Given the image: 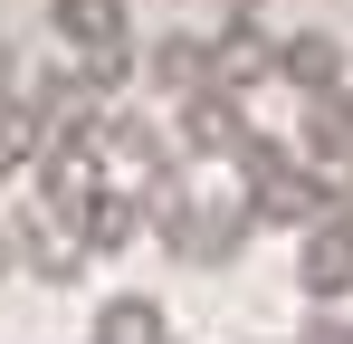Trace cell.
I'll list each match as a JSON object with an SVG mask.
<instances>
[{
	"label": "cell",
	"instance_id": "cell-1",
	"mask_svg": "<svg viewBox=\"0 0 353 344\" xmlns=\"http://www.w3.org/2000/svg\"><path fill=\"white\" fill-rule=\"evenodd\" d=\"M296 287H305V296H344L353 287V229L344 220H315L305 258H296Z\"/></svg>",
	"mask_w": 353,
	"mask_h": 344
},
{
	"label": "cell",
	"instance_id": "cell-2",
	"mask_svg": "<svg viewBox=\"0 0 353 344\" xmlns=\"http://www.w3.org/2000/svg\"><path fill=\"white\" fill-rule=\"evenodd\" d=\"M48 29H58L67 48H124V0H48Z\"/></svg>",
	"mask_w": 353,
	"mask_h": 344
},
{
	"label": "cell",
	"instance_id": "cell-3",
	"mask_svg": "<svg viewBox=\"0 0 353 344\" xmlns=\"http://www.w3.org/2000/svg\"><path fill=\"white\" fill-rule=\"evenodd\" d=\"M305 153L353 172V96H344V86H334V96H315V115H305Z\"/></svg>",
	"mask_w": 353,
	"mask_h": 344
},
{
	"label": "cell",
	"instance_id": "cell-4",
	"mask_svg": "<svg viewBox=\"0 0 353 344\" xmlns=\"http://www.w3.org/2000/svg\"><path fill=\"white\" fill-rule=\"evenodd\" d=\"M181 144H191V153H220V144H239V106L230 96H220V86H201V96H181Z\"/></svg>",
	"mask_w": 353,
	"mask_h": 344
},
{
	"label": "cell",
	"instance_id": "cell-5",
	"mask_svg": "<svg viewBox=\"0 0 353 344\" xmlns=\"http://www.w3.org/2000/svg\"><path fill=\"white\" fill-rule=\"evenodd\" d=\"M277 67H287L296 86H315V96H334V77H344L334 39H315V29H305V39H287V48H277Z\"/></svg>",
	"mask_w": 353,
	"mask_h": 344
},
{
	"label": "cell",
	"instance_id": "cell-6",
	"mask_svg": "<svg viewBox=\"0 0 353 344\" xmlns=\"http://www.w3.org/2000/svg\"><path fill=\"white\" fill-rule=\"evenodd\" d=\"M124 239H134V201L124 191H96L77 211V249H124Z\"/></svg>",
	"mask_w": 353,
	"mask_h": 344
},
{
	"label": "cell",
	"instance_id": "cell-7",
	"mask_svg": "<svg viewBox=\"0 0 353 344\" xmlns=\"http://www.w3.org/2000/svg\"><path fill=\"white\" fill-rule=\"evenodd\" d=\"M268 67H277V48H268L258 29H230V39L210 48V77H220V86H248V77H268Z\"/></svg>",
	"mask_w": 353,
	"mask_h": 344
},
{
	"label": "cell",
	"instance_id": "cell-8",
	"mask_svg": "<svg viewBox=\"0 0 353 344\" xmlns=\"http://www.w3.org/2000/svg\"><path fill=\"white\" fill-rule=\"evenodd\" d=\"M153 77L201 96V77H210V48H201V39H163V48H153Z\"/></svg>",
	"mask_w": 353,
	"mask_h": 344
},
{
	"label": "cell",
	"instance_id": "cell-9",
	"mask_svg": "<svg viewBox=\"0 0 353 344\" xmlns=\"http://www.w3.org/2000/svg\"><path fill=\"white\" fill-rule=\"evenodd\" d=\"M134 77V48H96L86 57V96H105V86H124Z\"/></svg>",
	"mask_w": 353,
	"mask_h": 344
},
{
	"label": "cell",
	"instance_id": "cell-10",
	"mask_svg": "<svg viewBox=\"0 0 353 344\" xmlns=\"http://www.w3.org/2000/svg\"><path fill=\"white\" fill-rule=\"evenodd\" d=\"M220 10H268V0H220Z\"/></svg>",
	"mask_w": 353,
	"mask_h": 344
},
{
	"label": "cell",
	"instance_id": "cell-11",
	"mask_svg": "<svg viewBox=\"0 0 353 344\" xmlns=\"http://www.w3.org/2000/svg\"><path fill=\"white\" fill-rule=\"evenodd\" d=\"M0 268H10V229H0Z\"/></svg>",
	"mask_w": 353,
	"mask_h": 344
}]
</instances>
